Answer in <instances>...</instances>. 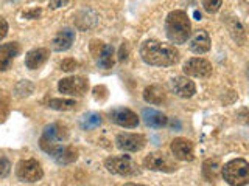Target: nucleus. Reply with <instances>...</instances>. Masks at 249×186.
<instances>
[{"label":"nucleus","instance_id":"obj_29","mask_svg":"<svg viewBox=\"0 0 249 186\" xmlns=\"http://www.w3.org/2000/svg\"><path fill=\"white\" fill-rule=\"evenodd\" d=\"M93 96H95V99H98V101H103L107 96V89L105 85H97V87L93 89Z\"/></svg>","mask_w":249,"mask_h":186},{"label":"nucleus","instance_id":"obj_30","mask_svg":"<svg viewBox=\"0 0 249 186\" xmlns=\"http://www.w3.org/2000/svg\"><path fill=\"white\" fill-rule=\"evenodd\" d=\"M103 42L101 41H92V44H90V53L93 54L95 58H98V54L101 53V50H103Z\"/></svg>","mask_w":249,"mask_h":186},{"label":"nucleus","instance_id":"obj_13","mask_svg":"<svg viewBox=\"0 0 249 186\" xmlns=\"http://www.w3.org/2000/svg\"><path fill=\"white\" fill-rule=\"evenodd\" d=\"M171 89H173L175 95L179 98H192L196 93V85L190 79L189 76H176L171 79Z\"/></svg>","mask_w":249,"mask_h":186},{"label":"nucleus","instance_id":"obj_27","mask_svg":"<svg viewBox=\"0 0 249 186\" xmlns=\"http://www.w3.org/2000/svg\"><path fill=\"white\" fill-rule=\"evenodd\" d=\"M76 67H78V62L75 61V59H64L59 64V68L62 70V72H66V73H70V72H75L76 70Z\"/></svg>","mask_w":249,"mask_h":186},{"label":"nucleus","instance_id":"obj_1","mask_svg":"<svg viewBox=\"0 0 249 186\" xmlns=\"http://www.w3.org/2000/svg\"><path fill=\"white\" fill-rule=\"evenodd\" d=\"M140 58L145 64L153 67H171L178 64L181 54L178 48H175V45L150 39L140 45Z\"/></svg>","mask_w":249,"mask_h":186},{"label":"nucleus","instance_id":"obj_35","mask_svg":"<svg viewBox=\"0 0 249 186\" xmlns=\"http://www.w3.org/2000/svg\"><path fill=\"white\" fill-rule=\"evenodd\" d=\"M195 17H196V19L199 20V19H201V14H199L198 11H195Z\"/></svg>","mask_w":249,"mask_h":186},{"label":"nucleus","instance_id":"obj_10","mask_svg":"<svg viewBox=\"0 0 249 186\" xmlns=\"http://www.w3.org/2000/svg\"><path fill=\"white\" fill-rule=\"evenodd\" d=\"M109 120L124 129H134L139 126V116L128 107H117L109 112Z\"/></svg>","mask_w":249,"mask_h":186},{"label":"nucleus","instance_id":"obj_21","mask_svg":"<svg viewBox=\"0 0 249 186\" xmlns=\"http://www.w3.org/2000/svg\"><path fill=\"white\" fill-rule=\"evenodd\" d=\"M115 50L112 45H105L101 53L98 54V67L105 68V70H109L114 67V62H115Z\"/></svg>","mask_w":249,"mask_h":186},{"label":"nucleus","instance_id":"obj_4","mask_svg":"<svg viewBox=\"0 0 249 186\" xmlns=\"http://www.w3.org/2000/svg\"><path fill=\"white\" fill-rule=\"evenodd\" d=\"M221 175L228 185H248L249 183V163L245 158H235L221 168Z\"/></svg>","mask_w":249,"mask_h":186},{"label":"nucleus","instance_id":"obj_14","mask_svg":"<svg viewBox=\"0 0 249 186\" xmlns=\"http://www.w3.org/2000/svg\"><path fill=\"white\" fill-rule=\"evenodd\" d=\"M20 45L18 42H8L0 45V72H6L13 65L14 59L19 56Z\"/></svg>","mask_w":249,"mask_h":186},{"label":"nucleus","instance_id":"obj_9","mask_svg":"<svg viewBox=\"0 0 249 186\" xmlns=\"http://www.w3.org/2000/svg\"><path fill=\"white\" fill-rule=\"evenodd\" d=\"M143 166L150 170H158V172H173L178 169L176 163L160 152H151L150 155H146L143 160Z\"/></svg>","mask_w":249,"mask_h":186},{"label":"nucleus","instance_id":"obj_34","mask_svg":"<svg viewBox=\"0 0 249 186\" xmlns=\"http://www.w3.org/2000/svg\"><path fill=\"white\" fill-rule=\"evenodd\" d=\"M41 16V10L36 8V10H31V11H25L23 13V17L25 19H37Z\"/></svg>","mask_w":249,"mask_h":186},{"label":"nucleus","instance_id":"obj_19","mask_svg":"<svg viewBox=\"0 0 249 186\" xmlns=\"http://www.w3.org/2000/svg\"><path fill=\"white\" fill-rule=\"evenodd\" d=\"M143 99L148 104L159 106V104H163L167 101V92L159 84L148 85V87L143 90Z\"/></svg>","mask_w":249,"mask_h":186},{"label":"nucleus","instance_id":"obj_22","mask_svg":"<svg viewBox=\"0 0 249 186\" xmlns=\"http://www.w3.org/2000/svg\"><path fill=\"white\" fill-rule=\"evenodd\" d=\"M220 161L216 158H209L204 161V165H202V175L207 182H215L216 177H218V172H220Z\"/></svg>","mask_w":249,"mask_h":186},{"label":"nucleus","instance_id":"obj_23","mask_svg":"<svg viewBox=\"0 0 249 186\" xmlns=\"http://www.w3.org/2000/svg\"><path fill=\"white\" fill-rule=\"evenodd\" d=\"M47 107L53 108V110L58 112H67V110H73L76 107V101L75 99H61V98H52L47 103Z\"/></svg>","mask_w":249,"mask_h":186},{"label":"nucleus","instance_id":"obj_18","mask_svg":"<svg viewBox=\"0 0 249 186\" xmlns=\"http://www.w3.org/2000/svg\"><path fill=\"white\" fill-rule=\"evenodd\" d=\"M142 118H143L146 126H150L153 129H162V127H167L168 126L167 115H163L159 110H154V108H143Z\"/></svg>","mask_w":249,"mask_h":186},{"label":"nucleus","instance_id":"obj_24","mask_svg":"<svg viewBox=\"0 0 249 186\" xmlns=\"http://www.w3.org/2000/svg\"><path fill=\"white\" fill-rule=\"evenodd\" d=\"M80 126L83 130H92L101 126V116L95 112L84 113L80 118Z\"/></svg>","mask_w":249,"mask_h":186},{"label":"nucleus","instance_id":"obj_32","mask_svg":"<svg viewBox=\"0 0 249 186\" xmlns=\"http://www.w3.org/2000/svg\"><path fill=\"white\" fill-rule=\"evenodd\" d=\"M6 34H8V22L0 16V41L5 39Z\"/></svg>","mask_w":249,"mask_h":186},{"label":"nucleus","instance_id":"obj_11","mask_svg":"<svg viewBox=\"0 0 249 186\" xmlns=\"http://www.w3.org/2000/svg\"><path fill=\"white\" fill-rule=\"evenodd\" d=\"M115 144L123 152H139L146 144V138L142 134H119L115 138Z\"/></svg>","mask_w":249,"mask_h":186},{"label":"nucleus","instance_id":"obj_16","mask_svg":"<svg viewBox=\"0 0 249 186\" xmlns=\"http://www.w3.org/2000/svg\"><path fill=\"white\" fill-rule=\"evenodd\" d=\"M75 31L73 30H70V28H64V30H61L59 33L53 37V41H52V48L54 51H67L70 46L73 45L75 42Z\"/></svg>","mask_w":249,"mask_h":186},{"label":"nucleus","instance_id":"obj_17","mask_svg":"<svg viewBox=\"0 0 249 186\" xmlns=\"http://www.w3.org/2000/svg\"><path fill=\"white\" fill-rule=\"evenodd\" d=\"M49 58H50L49 48H33L25 56V67L28 70H37L49 61Z\"/></svg>","mask_w":249,"mask_h":186},{"label":"nucleus","instance_id":"obj_28","mask_svg":"<svg viewBox=\"0 0 249 186\" xmlns=\"http://www.w3.org/2000/svg\"><path fill=\"white\" fill-rule=\"evenodd\" d=\"M10 169H11L10 161L3 157H0V178H5L8 174H10Z\"/></svg>","mask_w":249,"mask_h":186},{"label":"nucleus","instance_id":"obj_26","mask_svg":"<svg viewBox=\"0 0 249 186\" xmlns=\"http://www.w3.org/2000/svg\"><path fill=\"white\" fill-rule=\"evenodd\" d=\"M223 0H202V8L204 11H207L209 14H215L220 11Z\"/></svg>","mask_w":249,"mask_h":186},{"label":"nucleus","instance_id":"obj_15","mask_svg":"<svg viewBox=\"0 0 249 186\" xmlns=\"http://www.w3.org/2000/svg\"><path fill=\"white\" fill-rule=\"evenodd\" d=\"M189 48L195 54H204L210 50V36L206 30L195 31L193 36L189 37Z\"/></svg>","mask_w":249,"mask_h":186},{"label":"nucleus","instance_id":"obj_5","mask_svg":"<svg viewBox=\"0 0 249 186\" xmlns=\"http://www.w3.org/2000/svg\"><path fill=\"white\" fill-rule=\"evenodd\" d=\"M105 168L107 172L120 177H136L140 174L137 163L132 161L126 155L122 157H109L105 160Z\"/></svg>","mask_w":249,"mask_h":186},{"label":"nucleus","instance_id":"obj_25","mask_svg":"<svg viewBox=\"0 0 249 186\" xmlns=\"http://www.w3.org/2000/svg\"><path fill=\"white\" fill-rule=\"evenodd\" d=\"M229 30H231V34L233 37V41H235L238 45H245V42H246V31H245L243 27H241V23L237 19L232 20V23L229 25Z\"/></svg>","mask_w":249,"mask_h":186},{"label":"nucleus","instance_id":"obj_33","mask_svg":"<svg viewBox=\"0 0 249 186\" xmlns=\"http://www.w3.org/2000/svg\"><path fill=\"white\" fill-rule=\"evenodd\" d=\"M69 5V0H50L49 6L52 10H58V8H64Z\"/></svg>","mask_w":249,"mask_h":186},{"label":"nucleus","instance_id":"obj_2","mask_svg":"<svg viewBox=\"0 0 249 186\" xmlns=\"http://www.w3.org/2000/svg\"><path fill=\"white\" fill-rule=\"evenodd\" d=\"M165 34L170 42L173 44H185L192 36V23L190 17L185 11L176 10L171 11L165 19Z\"/></svg>","mask_w":249,"mask_h":186},{"label":"nucleus","instance_id":"obj_7","mask_svg":"<svg viewBox=\"0 0 249 186\" xmlns=\"http://www.w3.org/2000/svg\"><path fill=\"white\" fill-rule=\"evenodd\" d=\"M58 90L62 95L69 96H84L89 90V81L83 76H69L58 82Z\"/></svg>","mask_w":249,"mask_h":186},{"label":"nucleus","instance_id":"obj_6","mask_svg":"<svg viewBox=\"0 0 249 186\" xmlns=\"http://www.w3.org/2000/svg\"><path fill=\"white\" fill-rule=\"evenodd\" d=\"M16 175L23 183H36L41 182L44 177V169L41 163L35 158L20 160L16 166Z\"/></svg>","mask_w":249,"mask_h":186},{"label":"nucleus","instance_id":"obj_12","mask_svg":"<svg viewBox=\"0 0 249 186\" xmlns=\"http://www.w3.org/2000/svg\"><path fill=\"white\" fill-rule=\"evenodd\" d=\"M170 151L179 161H192L195 158L193 143L187 138H175L170 144Z\"/></svg>","mask_w":249,"mask_h":186},{"label":"nucleus","instance_id":"obj_8","mask_svg":"<svg viewBox=\"0 0 249 186\" xmlns=\"http://www.w3.org/2000/svg\"><path fill=\"white\" fill-rule=\"evenodd\" d=\"M182 72L185 76L190 78H201V79H206V78L212 76L213 67L207 59L202 58H192L184 64Z\"/></svg>","mask_w":249,"mask_h":186},{"label":"nucleus","instance_id":"obj_20","mask_svg":"<svg viewBox=\"0 0 249 186\" xmlns=\"http://www.w3.org/2000/svg\"><path fill=\"white\" fill-rule=\"evenodd\" d=\"M52 158L58 163V165H70V163L76 161L78 158V151L75 149V147L72 146H64L62 144L59 149H56L53 154H52Z\"/></svg>","mask_w":249,"mask_h":186},{"label":"nucleus","instance_id":"obj_3","mask_svg":"<svg viewBox=\"0 0 249 186\" xmlns=\"http://www.w3.org/2000/svg\"><path fill=\"white\" fill-rule=\"evenodd\" d=\"M69 140V129L66 124L52 123L44 127V132L39 138V146L44 152L52 155L56 149L64 144Z\"/></svg>","mask_w":249,"mask_h":186},{"label":"nucleus","instance_id":"obj_31","mask_svg":"<svg viewBox=\"0 0 249 186\" xmlns=\"http://www.w3.org/2000/svg\"><path fill=\"white\" fill-rule=\"evenodd\" d=\"M128 54H129V48H128V44H122L120 46V53H119V61L120 62H124L128 59Z\"/></svg>","mask_w":249,"mask_h":186}]
</instances>
